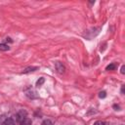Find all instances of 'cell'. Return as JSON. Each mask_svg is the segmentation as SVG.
<instances>
[{
    "mask_svg": "<svg viewBox=\"0 0 125 125\" xmlns=\"http://www.w3.org/2000/svg\"><path fill=\"white\" fill-rule=\"evenodd\" d=\"M0 50L1 51H7V50H9V46L6 44H0Z\"/></svg>",
    "mask_w": 125,
    "mask_h": 125,
    "instance_id": "obj_5",
    "label": "cell"
},
{
    "mask_svg": "<svg viewBox=\"0 0 125 125\" xmlns=\"http://www.w3.org/2000/svg\"><path fill=\"white\" fill-rule=\"evenodd\" d=\"M3 125H15V121L13 120V118L11 117H7V119L5 120V122L3 123Z\"/></svg>",
    "mask_w": 125,
    "mask_h": 125,
    "instance_id": "obj_3",
    "label": "cell"
},
{
    "mask_svg": "<svg viewBox=\"0 0 125 125\" xmlns=\"http://www.w3.org/2000/svg\"><path fill=\"white\" fill-rule=\"evenodd\" d=\"M124 68H125V66L122 65V67H121V73H122V74H124Z\"/></svg>",
    "mask_w": 125,
    "mask_h": 125,
    "instance_id": "obj_13",
    "label": "cell"
},
{
    "mask_svg": "<svg viewBox=\"0 0 125 125\" xmlns=\"http://www.w3.org/2000/svg\"><path fill=\"white\" fill-rule=\"evenodd\" d=\"M55 67H56L57 71H58L60 74L63 73V72H64V70H65L64 65H63L62 62H55Z\"/></svg>",
    "mask_w": 125,
    "mask_h": 125,
    "instance_id": "obj_2",
    "label": "cell"
},
{
    "mask_svg": "<svg viewBox=\"0 0 125 125\" xmlns=\"http://www.w3.org/2000/svg\"><path fill=\"white\" fill-rule=\"evenodd\" d=\"M106 95H105V92L104 91H103V92H100V94H99V97L100 98H104Z\"/></svg>",
    "mask_w": 125,
    "mask_h": 125,
    "instance_id": "obj_12",
    "label": "cell"
},
{
    "mask_svg": "<svg viewBox=\"0 0 125 125\" xmlns=\"http://www.w3.org/2000/svg\"><path fill=\"white\" fill-rule=\"evenodd\" d=\"M26 115H27V113H26L25 110H20V111L15 115V117H16V121H18V122L21 123L24 118H26Z\"/></svg>",
    "mask_w": 125,
    "mask_h": 125,
    "instance_id": "obj_1",
    "label": "cell"
},
{
    "mask_svg": "<svg viewBox=\"0 0 125 125\" xmlns=\"http://www.w3.org/2000/svg\"><path fill=\"white\" fill-rule=\"evenodd\" d=\"M44 81H45V80H44V78H40V79L36 82V86H37V87H40V86L44 83Z\"/></svg>",
    "mask_w": 125,
    "mask_h": 125,
    "instance_id": "obj_7",
    "label": "cell"
},
{
    "mask_svg": "<svg viewBox=\"0 0 125 125\" xmlns=\"http://www.w3.org/2000/svg\"><path fill=\"white\" fill-rule=\"evenodd\" d=\"M94 125H106V123L104 121H96Z\"/></svg>",
    "mask_w": 125,
    "mask_h": 125,
    "instance_id": "obj_11",
    "label": "cell"
},
{
    "mask_svg": "<svg viewBox=\"0 0 125 125\" xmlns=\"http://www.w3.org/2000/svg\"><path fill=\"white\" fill-rule=\"evenodd\" d=\"M20 125H31V119L29 118H24L21 123Z\"/></svg>",
    "mask_w": 125,
    "mask_h": 125,
    "instance_id": "obj_4",
    "label": "cell"
},
{
    "mask_svg": "<svg viewBox=\"0 0 125 125\" xmlns=\"http://www.w3.org/2000/svg\"><path fill=\"white\" fill-rule=\"evenodd\" d=\"M114 68H115V64H113V63L106 66V70H111V69H114Z\"/></svg>",
    "mask_w": 125,
    "mask_h": 125,
    "instance_id": "obj_10",
    "label": "cell"
},
{
    "mask_svg": "<svg viewBox=\"0 0 125 125\" xmlns=\"http://www.w3.org/2000/svg\"><path fill=\"white\" fill-rule=\"evenodd\" d=\"M35 69H37V67H36V66H34V67H28V68H26L25 70H23V72L25 73V72H30V71H34Z\"/></svg>",
    "mask_w": 125,
    "mask_h": 125,
    "instance_id": "obj_8",
    "label": "cell"
},
{
    "mask_svg": "<svg viewBox=\"0 0 125 125\" xmlns=\"http://www.w3.org/2000/svg\"><path fill=\"white\" fill-rule=\"evenodd\" d=\"M7 119V117H6V115L5 114H2V115H0V125H3V123L5 122V120Z\"/></svg>",
    "mask_w": 125,
    "mask_h": 125,
    "instance_id": "obj_6",
    "label": "cell"
},
{
    "mask_svg": "<svg viewBox=\"0 0 125 125\" xmlns=\"http://www.w3.org/2000/svg\"><path fill=\"white\" fill-rule=\"evenodd\" d=\"M41 125H53V124H52V122H51L50 120L46 119V120H44V121L42 122V124H41Z\"/></svg>",
    "mask_w": 125,
    "mask_h": 125,
    "instance_id": "obj_9",
    "label": "cell"
}]
</instances>
